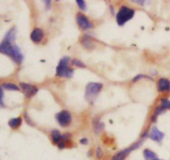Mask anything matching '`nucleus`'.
<instances>
[{
    "label": "nucleus",
    "mask_w": 170,
    "mask_h": 160,
    "mask_svg": "<svg viewBox=\"0 0 170 160\" xmlns=\"http://www.w3.org/2000/svg\"><path fill=\"white\" fill-rule=\"evenodd\" d=\"M157 117L158 116H156L155 114H154L153 116H151V118H150V120H151V122H153V123L156 122V120H157Z\"/></svg>",
    "instance_id": "nucleus-28"
},
{
    "label": "nucleus",
    "mask_w": 170,
    "mask_h": 160,
    "mask_svg": "<svg viewBox=\"0 0 170 160\" xmlns=\"http://www.w3.org/2000/svg\"><path fill=\"white\" fill-rule=\"evenodd\" d=\"M96 155L97 158H101L103 156V151H102L101 148L97 147L96 150Z\"/></svg>",
    "instance_id": "nucleus-25"
},
{
    "label": "nucleus",
    "mask_w": 170,
    "mask_h": 160,
    "mask_svg": "<svg viewBox=\"0 0 170 160\" xmlns=\"http://www.w3.org/2000/svg\"><path fill=\"white\" fill-rule=\"evenodd\" d=\"M155 160H163V159H159V158H157V159H155Z\"/></svg>",
    "instance_id": "nucleus-33"
},
{
    "label": "nucleus",
    "mask_w": 170,
    "mask_h": 160,
    "mask_svg": "<svg viewBox=\"0 0 170 160\" xmlns=\"http://www.w3.org/2000/svg\"><path fill=\"white\" fill-rule=\"evenodd\" d=\"M31 40L36 43L38 42H40L42 41V39L44 38V32L42 31V29H41L39 28H35L34 30L31 33Z\"/></svg>",
    "instance_id": "nucleus-10"
},
{
    "label": "nucleus",
    "mask_w": 170,
    "mask_h": 160,
    "mask_svg": "<svg viewBox=\"0 0 170 160\" xmlns=\"http://www.w3.org/2000/svg\"><path fill=\"white\" fill-rule=\"evenodd\" d=\"M158 91L159 92H164L170 91V81L166 78H161L158 82Z\"/></svg>",
    "instance_id": "nucleus-12"
},
{
    "label": "nucleus",
    "mask_w": 170,
    "mask_h": 160,
    "mask_svg": "<svg viewBox=\"0 0 170 160\" xmlns=\"http://www.w3.org/2000/svg\"><path fill=\"white\" fill-rule=\"evenodd\" d=\"M144 157L145 160H155L158 158L157 154L149 149L144 150Z\"/></svg>",
    "instance_id": "nucleus-17"
},
{
    "label": "nucleus",
    "mask_w": 170,
    "mask_h": 160,
    "mask_svg": "<svg viewBox=\"0 0 170 160\" xmlns=\"http://www.w3.org/2000/svg\"><path fill=\"white\" fill-rule=\"evenodd\" d=\"M142 78H147L151 80V81H154L152 77H150V76H145V75H143V74H140V75H137L135 77H134V78L132 79V82L133 83H135V82H138V81H140V80H141Z\"/></svg>",
    "instance_id": "nucleus-21"
},
{
    "label": "nucleus",
    "mask_w": 170,
    "mask_h": 160,
    "mask_svg": "<svg viewBox=\"0 0 170 160\" xmlns=\"http://www.w3.org/2000/svg\"><path fill=\"white\" fill-rule=\"evenodd\" d=\"M165 111H166V109H163V107L158 106L157 108H156V109H155L154 114L156 115V116H159V115H160V114H163Z\"/></svg>",
    "instance_id": "nucleus-23"
},
{
    "label": "nucleus",
    "mask_w": 170,
    "mask_h": 160,
    "mask_svg": "<svg viewBox=\"0 0 170 160\" xmlns=\"http://www.w3.org/2000/svg\"><path fill=\"white\" fill-rule=\"evenodd\" d=\"M10 56L13 58V60L15 61L16 63L21 64L22 63V61H23V53H22L20 48H19L16 44L14 45V47H13V51H12Z\"/></svg>",
    "instance_id": "nucleus-11"
},
{
    "label": "nucleus",
    "mask_w": 170,
    "mask_h": 160,
    "mask_svg": "<svg viewBox=\"0 0 170 160\" xmlns=\"http://www.w3.org/2000/svg\"><path fill=\"white\" fill-rule=\"evenodd\" d=\"M22 125V118L18 117V118H13L8 121V125L12 129H17Z\"/></svg>",
    "instance_id": "nucleus-16"
},
{
    "label": "nucleus",
    "mask_w": 170,
    "mask_h": 160,
    "mask_svg": "<svg viewBox=\"0 0 170 160\" xmlns=\"http://www.w3.org/2000/svg\"><path fill=\"white\" fill-rule=\"evenodd\" d=\"M91 153H92V151H89V152H88V156H89V157H91Z\"/></svg>",
    "instance_id": "nucleus-32"
},
{
    "label": "nucleus",
    "mask_w": 170,
    "mask_h": 160,
    "mask_svg": "<svg viewBox=\"0 0 170 160\" xmlns=\"http://www.w3.org/2000/svg\"><path fill=\"white\" fill-rule=\"evenodd\" d=\"M147 136H148V131H145V132L142 135V140H144V139H145V137H147Z\"/></svg>",
    "instance_id": "nucleus-30"
},
{
    "label": "nucleus",
    "mask_w": 170,
    "mask_h": 160,
    "mask_svg": "<svg viewBox=\"0 0 170 160\" xmlns=\"http://www.w3.org/2000/svg\"><path fill=\"white\" fill-rule=\"evenodd\" d=\"M143 140H139L138 142L135 143L134 144L131 145L130 147L129 148H126L125 149L122 150V151H120V152H119L117 154H115L114 156V157L112 158L111 160H124L125 159V158L128 156V155L130 154V153L132 152V151H134V150L137 149H139V148L141 146V145L143 144Z\"/></svg>",
    "instance_id": "nucleus-4"
},
{
    "label": "nucleus",
    "mask_w": 170,
    "mask_h": 160,
    "mask_svg": "<svg viewBox=\"0 0 170 160\" xmlns=\"http://www.w3.org/2000/svg\"><path fill=\"white\" fill-rule=\"evenodd\" d=\"M51 139H52V142L56 144H58L60 141L62 139V135H61L60 131L57 130H53L51 131Z\"/></svg>",
    "instance_id": "nucleus-15"
},
{
    "label": "nucleus",
    "mask_w": 170,
    "mask_h": 160,
    "mask_svg": "<svg viewBox=\"0 0 170 160\" xmlns=\"http://www.w3.org/2000/svg\"><path fill=\"white\" fill-rule=\"evenodd\" d=\"M43 2L45 3V5H46L47 9H50V8H51V1L47 0V1H43Z\"/></svg>",
    "instance_id": "nucleus-27"
},
{
    "label": "nucleus",
    "mask_w": 170,
    "mask_h": 160,
    "mask_svg": "<svg viewBox=\"0 0 170 160\" xmlns=\"http://www.w3.org/2000/svg\"><path fill=\"white\" fill-rule=\"evenodd\" d=\"M132 2H134V3H139V4H141V5H143V4L145 3V1H144V0H140V1H137V0H134V1H132Z\"/></svg>",
    "instance_id": "nucleus-29"
},
{
    "label": "nucleus",
    "mask_w": 170,
    "mask_h": 160,
    "mask_svg": "<svg viewBox=\"0 0 170 160\" xmlns=\"http://www.w3.org/2000/svg\"><path fill=\"white\" fill-rule=\"evenodd\" d=\"M135 15V10L132 8H129L127 6H122L119 8V12L116 15V22L118 25L124 26V23H126L128 21L132 19Z\"/></svg>",
    "instance_id": "nucleus-3"
},
{
    "label": "nucleus",
    "mask_w": 170,
    "mask_h": 160,
    "mask_svg": "<svg viewBox=\"0 0 170 160\" xmlns=\"http://www.w3.org/2000/svg\"><path fill=\"white\" fill-rule=\"evenodd\" d=\"M113 8H113L112 6H110V10H111V13H112V14H114V9H113Z\"/></svg>",
    "instance_id": "nucleus-31"
},
{
    "label": "nucleus",
    "mask_w": 170,
    "mask_h": 160,
    "mask_svg": "<svg viewBox=\"0 0 170 160\" xmlns=\"http://www.w3.org/2000/svg\"><path fill=\"white\" fill-rule=\"evenodd\" d=\"M71 59L69 56H63L60 60L58 66H56V76L60 77H66V78H71L73 76L74 70L69 68V63Z\"/></svg>",
    "instance_id": "nucleus-1"
},
{
    "label": "nucleus",
    "mask_w": 170,
    "mask_h": 160,
    "mask_svg": "<svg viewBox=\"0 0 170 160\" xmlns=\"http://www.w3.org/2000/svg\"><path fill=\"white\" fill-rule=\"evenodd\" d=\"M76 2L81 9H82V10H86L87 9V4H86V2L84 0H76Z\"/></svg>",
    "instance_id": "nucleus-22"
},
{
    "label": "nucleus",
    "mask_w": 170,
    "mask_h": 160,
    "mask_svg": "<svg viewBox=\"0 0 170 160\" xmlns=\"http://www.w3.org/2000/svg\"><path fill=\"white\" fill-rule=\"evenodd\" d=\"M102 88H103V85L101 83L91 82L89 84H87L86 87V91H85V99L89 103H93L96 99L98 94L101 91Z\"/></svg>",
    "instance_id": "nucleus-2"
},
{
    "label": "nucleus",
    "mask_w": 170,
    "mask_h": 160,
    "mask_svg": "<svg viewBox=\"0 0 170 160\" xmlns=\"http://www.w3.org/2000/svg\"><path fill=\"white\" fill-rule=\"evenodd\" d=\"M14 45L15 44H13V42L4 38V39L0 44V51H1V53L10 56Z\"/></svg>",
    "instance_id": "nucleus-7"
},
{
    "label": "nucleus",
    "mask_w": 170,
    "mask_h": 160,
    "mask_svg": "<svg viewBox=\"0 0 170 160\" xmlns=\"http://www.w3.org/2000/svg\"><path fill=\"white\" fill-rule=\"evenodd\" d=\"M1 88L3 90H7V91H20V88L13 83H3L1 85Z\"/></svg>",
    "instance_id": "nucleus-18"
},
{
    "label": "nucleus",
    "mask_w": 170,
    "mask_h": 160,
    "mask_svg": "<svg viewBox=\"0 0 170 160\" xmlns=\"http://www.w3.org/2000/svg\"><path fill=\"white\" fill-rule=\"evenodd\" d=\"M81 43L85 48L87 49H93L95 47L92 38L89 35H84L81 39Z\"/></svg>",
    "instance_id": "nucleus-14"
},
{
    "label": "nucleus",
    "mask_w": 170,
    "mask_h": 160,
    "mask_svg": "<svg viewBox=\"0 0 170 160\" xmlns=\"http://www.w3.org/2000/svg\"><path fill=\"white\" fill-rule=\"evenodd\" d=\"M80 143H81V144L87 145V144H88V140H87V138H82V139L80 140Z\"/></svg>",
    "instance_id": "nucleus-26"
},
{
    "label": "nucleus",
    "mask_w": 170,
    "mask_h": 160,
    "mask_svg": "<svg viewBox=\"0 0 170 160\" xmlns=\"http://www.w3.org/2000/svg\"><path fill=\"white\" fill-rule=\"evenodd\" d=\"M56 119L61 127H67L71 123V115L67 110H61L56 115Z\"/></svg>",
    "instance_id": "nucleus-5"
},
{
    "label": "nucleus",
    "mask_w": 170,
    "mask_h": 160,
    "mask_svg": "<svg viewBox=\"0 0 170 160\" xmlns=\"http://www.w3.org/2000/svg\"><path fill=\"white\" fill-rule=\"evenodd\" d=\"M71 63H72L73 66L80 67V68H85L86 67V64L83 63V61H80L78 59H73L72 61H71Z\"/></svg>",
    "instance_id": "nucleus-20"
},
{
    "label": "nucleus",
    "mask_w": 170,
    "mask_h": 160,
    "mask_svg": "<svg viewBox=\"0 0 170 160\" xmlns=\"http://www.w3.org/2000/svg\"><path fill=\"white\" fill-rule=\"evenodd\" d=\"M24 118H25L26 119V122H27V124L29 125H31V126H34V123L32 121V119H31V118L29 117V115H28V114L27 113V112H25L24 113Z\"/></svg>",
    "instance_id": "nucleus-24"
},
{
    "label": "nucleus",
    "mask_w": 170,
    "mask_h": 160,
    "mask_svg": "<svg viewBox=\"0 0 170 160\" xmlns=\"http://www.w3.org/2000/svg\"><path fill=\"white\" fill-rule=\"evenodd\" d=\"M92 125H93V130H94V132L96 134H101L102 131L104 130L105 128V124L103 122L101 121V119H100L99 117H96V118H95L93 119V121H92Z\"/></svg>",
    "instance_id": "nucleus-13"
},
{
    "label": "nucleus",
    "mask_w": 170,
    "mask_h": 160,
    "mask_svg": "<svg viewBox=\"0 0 170 160\" xmlns=\"http://www.w3.org/2000/svg\"><path fill=\"white\" fill-rule=\"evenodd\" d=\"M160 101H161L160 102V106L163 107L165 109H170V100L163 98V99H161Z\"/></svg>",
    "instance_id": "nucleus-19"
},
{
    "label": "nucleus",
    "mask_w": 170,
    "mask_h": 160,
    "mask_svg": "<svg viewBox=\"0 0 170 160\" xmlns=\"http://www.w3.org/2000/svg\"><path fill=\"white\" fill-rule=\"evenodd\" d=\"M20 88L25 95V96L28 97V98H31L33 96H35L38 93V87H35V86H32V85L28 84V83H23V82L20 83Z\"/></svg>",
    "instance_id": "nucleus-8"
},
{
    "label": "nucleus",
    "mask_w": 170,
    "mask_h": 160,
    "mask_svg": "<svg viewBox=\"0 0 170 160\" xmlns=\"http://www.w3.org/2000/svg\"><path fill=\"white\" fill-rule=\"evenodd\" d=\"M150 138L152 140L155 141V142L159 143L161 142L163 140V138H164V134L162 132V131H160L157 127H153L150 133Z\"/></svg>",
    "instance_id": "nucleus-9"
},
{
    "label": "nucleus",
    "mask_w": 170,
    "mask_h": 160,
    "mask_svg": "<svg viewBox=\"0 0 170 160\" xmlns=\"http://www.w3.org/2000/svg\"><path fill=\"white\" fill-rule=\"evenodd\" d=\"M76 23L79 25V27L83 29V30H88L93 28V24H92L88 18L86 16L81 13H78L76 14Z\"/></svg>",
    "instance_id": "nucleus-6"
}]
</instances>
